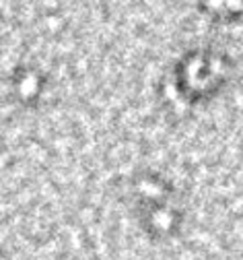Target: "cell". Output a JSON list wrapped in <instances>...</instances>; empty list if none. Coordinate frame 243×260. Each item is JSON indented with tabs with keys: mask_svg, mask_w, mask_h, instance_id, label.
<instances>
[{
	"mask_svg": "<svg viewBox=\"0 0 243 260\" xmlns=\"http://www.w3.org/2000/svg\"><path fill=\"white\" fill-rule=\"evenodd\" d=\"M231 62L215 50H192L176 67V89L188 104L215 97L229 81Z\"/></svg>",
	"mask_w": 243,
	"mask_h": 260,
	"instance_id": "cell-1",
	"label": "cell"
},
{
	"mask_svg": "<svg viewBox=\"0 0 243 260\" xmlns=\"http://www.w3.org/2000/svg\"><path fill=\"white\" fill-rule=\"evenodd\" d=\"M136 211L149 236L165 240L178 232L182 223V209L173 197L171 186L155 174L136 178L134 182Z\"/></svg>",
	"mask_w": 243,
	"mask_h": 260,
	"instance_id": "cell-2",
	"label": "cell"
},
{
	"mask_svg": "<svg viewBox=\"0 0 243 260\" xmlns=\"http://www.w3.org/2000/svg\"><path fill=\"white\" fill-rule=\"evenodd\" d=\"M15 95L23 106L38 104L40 95L44 91V77L36 69H21L15 73Z\"/></svg>",
	"mask_w": 243,
	"mask_h": 260,
	"instance_id": "cell-3",
	"label": "cell"
},
{
	"mask_svg": "<svg viewBox=\"0 0 243 260\" xmlns=\"http://www.w3.org/2000/svg\"><path fill=\"white\" fill-rule=\"evenodd\" d=\"M198 5L219 23H233L243 17V0H200Z\"/></svg>",
	"mask_w": 243,
	"mask_h": 260,
	"instance_id": "cell-4",
	"label": "cell"
}]
</instances>
